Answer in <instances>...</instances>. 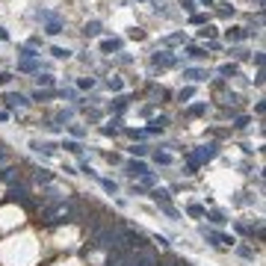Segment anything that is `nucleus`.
<instances>
[{"instance_id": "nucleus-1", "label": "nucleus", "mask_w": 266, "mask_h": 266, "mask_svg": "<svg viewBox=\"0 0 266 266\" xmlns=\"http://www.w3.org/2000/svg\"><path fill=\"white\" fill-rule=\"evenodd\" d=\"M122 246H124V252H142V248H148V236L133 228H122Z\"/></svg>"}, {"instance_id": "nucleus-2", "label": "nucleus", "mask_w": 266, "mask_h": 266, "mask_svg": "<svg viewBox=\"0 0 266 266\" xmlns=\"http://www.w3.org/2000/svg\"><path fill=\"white\" fill-rule=\"evenodd\" d=\"M198 231H201V236H204V240H207L213 248H225V246H234V242H236L234 236H228V234H222V231H216V228H207V225H201Z\"/></svg>"}, {"instance_id": "nucleus-3", "label": "nucleus", "mask_w": 266, "mask_h": 266, "mask_svg": "<svg viewBox=\"0 0 266 266\" xmlns=\"http://www.w3.org/2000/svg\"><path fill=\"white\" fill-rule=\"evenodd\" d=\"M6 201H12V204H21V207H27V210H33V207H36V201L30 198L27 186H9V192H6Z\"/></svg>"}, {"instance_id": "nucleus-4", "label": "nucleus", "mask_w": 266, "mask_h": 266, "mask_svg": "<svg viewBox=\"0 0 266 266\" xmlns=\"http://www.w3.org/2000/svg\"><path fill=\"white\" fill-rule=\"evenodd\" d=\"M192 157H196L198 163H210V160L219 157V145H216V142H207V145H201L198 151H192Z\"/></svg>"}, {"instance_id": "nucleus-5", "label": "nucleus", "mask_w": 266, "mask_h": 266, "mask_svg": "<svg viewBox=\"0 0 266 266\" xmlns=\"http://www.w3.org/2000/svg\"><path fill=\"white\" fill-rule=\"evenodd\" d=\"M160 260H157V254L151 252V248H142V252H133L130 258V266H157Z\"/></svg>"}, {"instance_id": "nucleus-6", "label": "nucleus", "mask_w": 266, "mask_h": 266, "mask_svg": "<svg viewBox=\"0 0 266 266\" xmlns=\"http://www.w3.org/2000/svg\"><path fill=\"white\" fill-rule=\"evenodd\" d=\"M3 104H6V106H12V110H18V106L24 110V106H30V98H27V95H21V92H6V95H3Z\"/></svg>"}, {"instance_id": "nucleus-7", "label": "nucleus", "mask_w": 266, "mask_h": 266, "mask_svg": "<svg viewBox=\"0 0 266 266\" xmlns=\"http://www.w3.org/2000/svg\"><path fill=\"white\" fill-rule=\"evenodd\" d=\"M151 66L154 68H172V66H178V60H174L168 50H157V54L151 56Z\"/></svg>"}, {"instance_id": "nucleus-8", "label": "nucleus", "mask_w": 266, "mask_h": 266, "mask_svg": "<svg viewBox=\"0 0 266 266\" xmlns=\"http://www.w3.org/2000/svg\"><path fill=\"white\" fill-rule=\"evenodd\" d=\"M124 172H128V178H142V174H148V163L145 160H130L128 166H124Z\"/></svg>"}, {"instance_id": "nucleus-9", "label": "nucleus", "mask_w": 266, "mask_h": 266, "mask_svg": "<svg viewBox=\"0 0 266 266\" xmlns=\"http://www.w3.org/2000/svg\"><path fill=\"white\" fill-rule=\"evenodd\" d=\"M130 258H133V252H112L110 254V260H106V266H130Z\"/></svg>"}, {"instance_id": "nucleus-10", "label": "nucleus", "mask_w": 266, "mask_h": 266, "mask_svg": "<svg viewBox=\"0 0 266 266\" xmlns=\"http://www.w3.org/2000/svg\"><path fill=\"white\" fill-rule=\"evenodd\" d=\"M184 77H186L190 83H204V80H207V71H204V68H186Z\"/></svg>"}, {"instance_id": "nucleus-11", "label": "nucleus", "mask_w": 266, "mask_h": 266, "mask_svg": "<svg viewBox=\"0 0 266 266\" xmlns=\"http://www.w3.org/2000/svg\"><path fill=\"white\" fill-rule=\"evenodd\" d=\"M151 198H154V204H157V207L172 204V196H168L166 190H160V186H154V190H151Z\"/></svg>"}, {"instance_id": "nucleus-12", "label": "nucleus", "mask_w": 266, "mask_h": 266, "mask_svg": "<svg viewBox=\"0 0 266 266\" xmlns=\"http://www.w3.org/2000/svg\"><path fill=\"white\" fill-rule=\"evenodd\" d=\"M100 50L104 54H118L122 50V38H104L100 42Z\"/></svg>"}, {"instance_id": "nucleus-13", "label": "nucleus", "mask_w": 266, "mask_h": 266, "mask_svg": "<svg viewBox=\"0 0 266 266\" xmlns=\"http://www.w3.org/2000/svg\"><path fill=\"white\" fill-rule=\"evenodd\" d=\"M168 124V118L166 116H160V118H151L148 122V128H145V133H163V128Z\"/></svg>"}, {"instance_id": "nucleus-14", "label": "nucleus", "mask_w": 266, "mask_h": 266, "mask_svg": "<svg viewBox=\"0 0 266 266\" xmlns=\"http://www.w3.org/2000/svg\"><path fill=\"white\" fill-rule=\"evenodd\" d=\"M44 33H48V36H60V33H62V18H60V15H54V18L48 21Z\"/></svg>"}, {"instance_id": "nucleus-15", "label": "nucleus", "mask_w": 266, "mask_h": 266, "mask_svg": "<svg viewBox=\"0 0 266 266\" xmlns=\"http://www.w3.org/2000/svg\"><path fill=\"white\" fill-rule=\"evenodd\" d=\"M252 36V30H242V27H231L228 30V42H246Z\"/></svg>"}, {"instance_id": "nucleus-16", "label": "nucleus", "mask_w": 266, "mask_h": 266, "mask_svg": "<svg viewBox=\"0 0 266 266\" xmlns=\"http://www.w3.org/2000/svg\"><path fill=\"white\" fill-rule=\"evenodd\" d=\"M95 180L100 184V190H104V192H110V196H116V192H118V184H116V180H110V178H95Z\"/></svg>"}, {"instance_id": "nucleus-17", "label": "nucleus", "mask_w": 266, "mask_h": 266, "mask_svg": "<svg viewBox=\"0 0 266 266\" xmlns=\"http://www.w3.org/2000/svg\"><path fill=\"white\" fill-rule=\"evenodd\" d=\"M62 148H66L68 154H74V157H80V154H83V145H80L77 139H66V142H62Z\"/></svg>"}, {"instance_id": "nucleus-18", "label": "nucleus", "mask_w": 266, "mask_h": 266, "mask_svg": "<svg viewBox=\"0 0 266 266\" xmlns=\"http://www.w3.org/2000/svg\"><path fill=\"white\" fill-rule=\"evenodd\" d=\"M36 83H38V89H50L56 80H54L50 74H42V71H36Z\"/></svg>"}, {"instance_id": "nucleus-19", "label": "nucleus", "mask_w": 266, "mask_h": 266, "mask_svg": "<svg viewBox=\"0 0 266 266\" xmlns=\"http://www.w3.org/2000/svg\"><path fill=\"white\" fill-rule=\"evenodd\" d=\"M154 163H157V166H172L174 157H172L168 151H157V154H154Z\"/></svg>"}, {"instance_id": "nucleus-20", "label": "nucleus", "mask_w": 266, "mask_h": 266, "mask_svg": "<svg viewBox=\"0 0 266 266\" xmlns=\"http://www.w3.org/2000/svg\"><path fill=\"white\" fill-rule=\"evenodd\" d=\"M219 74L222 77H236L240 74V66L236 62H225V66H219Z\"/></svg>"}, {"instance_id": "nucleus-21", "label": "nucleus", "mask_w": 266, "mask_h": 266, "mask_svg": "<svg viewBox=\"0 0 266 266\" xmlns=\"http://www.w3.org/2000/svg\"><path fill=\"white\" fill-rule=\"evenodd\" d=\"M207 110H210V106H207V104H192V106H190V110H186V116H190V118H198V116H204V112H207Z\"/></svg>"}, {"instance_id": "nucleus-22", "label": "nucleus", "mask_w": 266, "mask_h": 266, "mask_svg": "<svg viewBox=\"0 0 266 266\" xmlns=\"http://www.w3.org/2000/svg\"><path fill=\"white\" fill-rule=\"evenodd\" d=\"M36 184H54V172L38 168V172H36Z\"/></svg>"}, {"instance_id": "nucleus-23", "label": "nucleus", "mask_w": 266, "mask_h": 266, "mask_svg": "<svg viewBox=\"0 0 266 266\" xmlns=\"http://www.w3.org/2000/svg\"><path fill=\"white\" fill-rule=\"evenodd\" d=\"M204 216H207V219H210V222H213V225H225V222H228V219H225V213H222V210H210V213H204Z\"/></svg>"}, {"instance_id": "nucleus-24", "label": "nucleus", "mask_w": 266, "mask_h": 266, "mask_svg": "<svg viewBox=\"0 0 266 266\" xmlns=\"http://www.w3.org/2000/svg\"><path fill=\"white\" fill-rule=\"evenodd\" d=\"M18 71L33 74V71H38V62H36V60H21V62H18Z\"/></svg>"}, {"instance_id": "nucleus-25", "label": "nucleus", "mask_w": 266, "mask_h": 266, "mask_svg": "<svg viewBox=\"0 0 266 266\" xmlns=\"http://www.w3.org/2000/svg\"><path fill=\"white\" fill-rule=\"evenodd\" d=\"M186 213H190L192 219H201V216L207 213V207H204V204H190V207H186Z\"/></svg>"}, {"instance_id": "nucleus-26", "label": "nucleus", "mask_w": 266, "mask_h": 266, "mask_svg": "<svg viewBox=\"0 0 266 266\" xmlns=\"http://www.w3.org/2000/svg\"><path fill=\"white\" fill-rule=\"evenodd\" d=\"M100 133H104V136H118V118H112L110 124H104Z\"/></svg>"}, {"instance_id": "nucleus-27", "label": "nucleus", "mask_w": 266, "mask_h": 266, "mask_svg": "<svg viewBox=\"0 0 266 266\" xmlns=\"http://www.w3.org/2000/svg\"><path fill=\"white\" fill-rule=\"evenodd\" d=\"M83 33L86 36H100V21H89V24L83 27Z\"/></svg>"}, {"instance_id": "nucleus-28", "label": "nucleus", "mask_w": 266, "mask_h": 266, "mask_svg": "<svg viewBox=\"0 0 266 266\" xmlns=\"http://www.w3.org/2000/svg\"><path fill=\"white\" fill-rule=\"evenodd\" d=\"M110 110H116V112H124V110H128V98H124V95H122V98H116L112 104H110Z\"/></svg>"}, {"instance_id": "nucleus-29", "label": "nucleus", "mask_w": 266, "mask_h": 266, "mask_svg": "<svg viewBox=\"0 0 266 266\" xmlns=\"http://www.w3.org/2000/svg\"><path fill=\"white\" fill-rule=\"evenodd\" d=\"M192 95H196V89H192V86H186V89H180V92H178V100H180V104H186V100H192Z\"/></svg>"}, {"instance_id": "nucleus-30", "label": "nucleus", "mask_w": 266, "mask_h": 266, "mask_svg": "<svg viewBox=\"0 0 266 266\" xmlns=\"http://www.w3.org/2000/svg\"><path fill=\"white\" fill-rule=\"evenodd\" d=\"M71 118H74V110H62V112L56 116V122H54V124H68Z\"/></svg>"}, {"instance_id": "nucleus-31", "label": "nucleus", "mask_w": 266, "mask_h": 266, "mask_svg": "<svg viewBox=\"0 0 266 266\" xmlns=\"http://www.w3.org/2000/svg\"><path fill=\"white\" fill-rule=\"evenodd\" d=\"M128 151H130L133 157H139V160H142V157L148 154V148H145V145H136V142H133V145H130V148H128Z\"/></svg>"}, {"instance_id": "nucleus-32", "label": "nucleus", "mask_w": 266, "mask_h": 266, "mask_svg": "<svg viewBox=\"0 0 266 266\" xmlns=\"http://www.w3.org/2000/svg\"><path fill=\"white\" fill-rule=\"evenodd\" d=\"M236 254H240V258H246V260H252V258H254V248H252V246H240V248H236Z\"/></svg>"}, {"instance_id": "nucleus-33", "label": "nucleus", "mask_w": 266, "mask_h": 266, "mask_svg": "<svg viewBox=\"0 0 266 266\" xmlns=\"http://www.w3.org/2000/svg\"><path fill=\"white\" fill-rule=\"evenodd\" d=\"M54 98V92H50V89H44V92H42V89H36L33 92V100H50Z\"/></svg>"}, {"instance_id": "nucleus-34", "label": "nucleus", "mask_w": 266, "mask_h": 266, "mask_svg": "<svg viewBox=\"0 0 266 266\" xmlns=\"http://www.w3.org/2000/svg\"><path fill=\"white\" fill-rule=\"evenodd\" d=\"M186 54H190L192 60H204V56H207V50H204V48H196V44H192V48H190Z\"/></svg>"}, {"instance_id": "nucleus-35", "label": "nucleus", "mask_w": 266, "mask_h": 266, "mask_svg": "<svg viewBox=\"0 0 266 266\" xmlns=\"http://www.w3.org/2000/svg\"><path fill=\"white\" fill-rule=\"evenodd\" d=\"M50 54H54L56 60H68V56H71V50H66V48H50Z\"/></svg>"}, {"instance_id": "nucleus-36", "label": "nucleus", "mask_w": 266, "mask_h": 266, "mask_svg": "<svg viewBox=\"0 0 266 266\" xmlns=\"http://www.w3.org/2000/svg\"><path fill=\"white\" fill-rule=\"evenodd\" d=\"M248 122H252L248 116H240V118H234V128H236V130H242V128H248Z\"/></svg>"}, {"instance_id": "nucleus-37", "label": "nucleus", "mask_w": 266, "mask_h": 266, "mask_svg": "<svg viewBox=\"0 0 266 266\" xmlns=\"http://www.w3.org/2000/svg\"><path fill=\"white\" fill-rule=\"evenodd\" d=\"M180 42H186V36H184V33H174V36H166V44H180Z\"/></svg>"}, {"instance_id": "nucleus-38", "label": "nucleus", "mask_w": 266, "mask_h": 266, "mask_svg": "<svg viewBox=\"0 0 266 266\" xmlns=\"http://www.w3.org/2000/svg\"><path fill=\"white\" fill-rule=\"evenodd\" d=\"M36 56H38L36 48H24V50H21V60H36Z\"/></svg>"}, {"instance_id": "nucleus-39", "label": "nucleus", "mask_w": 266, "mask_h": 266, "mask_svg": "<svg viewBox=\"0 0 266 266\" xmlns=\"http://www.w3.org/2000/svg\"><path fill=\"white\" fill-rule=\"evenodd\" d=\"M160 210H163V213H166L168 219H178V216H180V213H178V210H174V207H172V204H163V207H160Z\"/></svg>"}, {"instance_id": "nucleus-40", "label": "nucleus", "mask_w": 266, "mask_h": 266, "mask_svg": "<svg viewBox=\"0 0 266 266\" xmlns=\"http://www.w3.org/2000/svg\"><path fill=\"white\" fill-rule=\"evenodd\" d=\"M77 86H80V89H92V86H95V80H92V77H80V80H77Z\"/></svg>"}, {"instance_id": "nucleus-41", "label": "nucleus", "mask_w": 266, "mask_h": 266, "mask_svg": "<svg viewBox=\"0 0 266 266\" xmlns=\"http://www.w3.org/2000/svg\"><path fill=\"white\" fill-rule=\"evenodd\" d=\"M190 21H192V24H207V15H201V12H192V15H190Z\"/></svg>"}, {"instance_id": "nucleus-42", "label": "nucleus", "mask_w": 266, "mask_h": 266, "mask_svg": "<svg viewBox=\"0 0 266 266\" xmlns=\"http://www.w3.org/2000/svg\"><path fill=\"white\" fill-rule=\"evenodd\" d=\"M106 86H110L112 92H118V89H122V80H118V77H110V80H106Z\"/></svg>"}, {"instance_id": "nucleus-43", "label": "nucleus", "mask_w": 266, "mask_h": 266, "mask_svg": "<svg viewBox=\"0 0 266 266\" xmlns=\"http://www.w3.org/2000/svg\"><path fill=\"white\" fill-rule=\"evenodd\" d=\"M178 3H180V6H184V9H186V12H190V15H192V12H196V0H178Z\"/></svg>"}, {"instance_id": "nucleus-44", "label": "nucleus", "mask_w": 266, "mask_h": 266, "mask_svg": "<svg viewBox=\"0 0 266 266\" xmlns=\"http://www.w3.org/2000/svg\"><path fill=\"white\" fill-rule=\"evenodd\" d=\"M12 80H15V77H12V74H9V71H0V86H9V83H12Z\"/></svg>"}, {"instance_id": "nucleus-45", "label": "nucleus", "mask_w": 266, "mask_h": 266, "mask_svg": "<svg viewBox=\"0 0 266 266\" xmlns=\"http://www.w3.org/2000/svg\"><path fill=\"white\" fill-rule=\"evenodd\" d=\"M154 242H157L160 248H166V246H168V240H166V236H163V234H154Z\"/></svg>"}, {"instance_id": "nucleus-46", "label": "nucleus", "mask_w": 266, "mask_h": 266, "mask_svg": "<svg viewBox=\"0 0 266 266\" xmlns=\"http://www.w3.org/2000/svg\"><path fill=\"white\" fill-rule=\"evenodd\" d=\"M71 136H77V139H80V136H86V130H83L80 124H71Z\"/></svg>"}, {"instance_id": "nucleus-47", "label": "nucleus", "mask_w": 266, "mask_h": 266, "mask_svg": "<svg viewBox=\"0 0 266 266\" xmlns=\"http://www.w3.org/2000/svg\"><path fill=\"white\" fill-rule=\"evenodd\" d=\"M264 110H266V104H264V100H258V104H254V112H258V116H264Z\"/></svg>"}, {"instance_id": "nucleus-48", "label": "nucleus", "mask_w": 266, "mask_h": 266, "mask_svg": "<svg viewBox=\"0 0 266 266\" xmlns=\"http://www.w3.org/2000/svg\"><path fill=\"white\" fill-rule=\"evenodd\" d=\"M213 33H216L213 27H204V30H201V36H204V38H213Z\"/></svg>"}, {"instance_id": "nucleus-49", "label": "nucleus", "mask_w": 266, "mask_h": 266, "mask_svg": "<svg viewBox=\"0 0 266 266\" xmlns=\"http://www.w3.org/2000/svg\"><path fill=\"white\" fill-rule=\"evenodd\" d=\"M0 38H3V42H9V33H6L3 27H0Z\"/></svg>"}, {"instance_id": "nucleus-50", "label": "nucleus", "mask_w": 266, "mask_h": 266, "mask_svg": "<svg viewBox=\"0 0 266 266\" xmlns=\"http://www.w3.org/2000/svg\"><path fill=\"white\" fill-rule=\"evenodd\" d=\"M3 163H6V151L0 148V166H3Z\"/></svg>"}, {"instance_id": "nucleus-51", "label": "nucleus", "mask_w": 266, "mask_h": 266, "mask_svg": "<svg viewBox=\"0 0 266 266\" xmlns=\"http://www.w3.org/2000/svg\"><path fill=\"white\" fill-rule=\"evenodd\" d=\"M157 266H178V260H168V264H157Z\"/></svg>"}, {"instance_id": "nucleus-52", "label": "nucleus", "mask_w": 266, "mask_h": 266, "mask_svg": "<svg viewBox=\"0 0 266 266\" xmlns=\"http://www.w3.org/2000/svg\"><path fill=\"white\" fill-rule=\"evenodd\" d=\"M201 3H207V6H213V0H201Z\"/></svg>"}]
</instances>
